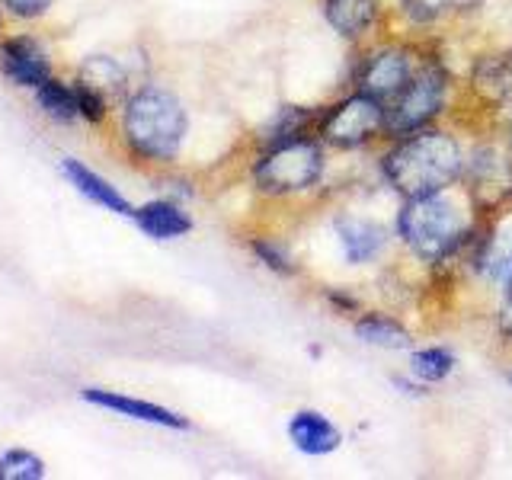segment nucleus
Wrapping results in <instances>:
<instances>
[{
	"instance_id": "1",
	"label": "nucleus",
	"mask_w": 512,
	"mask_h": 480,
	"mask_svg": "<svg viewBox=\"0 0 512 480\" xmlns=\"http://www.w3.org/2000/svg\"><path fill=\"white\" fill-rule=\"evenodd\" d=\"M461 167V144L445 132L407 135L384 157V176H388L391 189L404 199L436 196V192L458 180Z\"/></svg>"
},
{
	"instance_id": "2",
	"label": "nucleus",
	"mask_w": 512,
	"mask_h": 480,
	"mask_svg": "<svg viewBox=\"0 0 512 480\" xmlns=\"http://www.w3.org/2000/svg\"><path fill=\"white\" fill-rule=\"evenodd\" d=\"M122 128L128 148L135 154L148 160H173L186 141L189 119L183 103L170 90L144 87L128 100Z\"/></svg>"
},
{
	"instance_id": "3",
	"label": "nucleus",
	"mask_w": 512,
	"mask_h": 480,
	"mask_svg": "<svg viewBox=\"0 0 512 480\" xmlns=\"http://www.w3.org/2000/svg\"><path fill=\"white\" fill-rule=\"evenodd\" d=\"M397 231L416 256H423V260H442L461 240V215L439 192L436 196L407 199V205L397 215Z\"/></svg>"
},
{
	"instance_id": "4",
	"label": "nucleus",
	"mask_w": 512,
	"mask_h": 480,
	"mask_svg": "<svg viewBox=\"0 0 512 480\" xmlns=\"http://www.w3.org/2000/svg\"><path fill=\"white\" fill-rule=\"evenodd\" d=\"M256 186L269 196H288V192L311 189L324 176V151L308 138H295L269 148V154L253 170Z\"/></svg>"
},
{
	"instance_id": "5",
	"label": "nucleus",
	"mask_w": 512,
	"mask_h": 480,
	"mask_svg": "<svg viewBox=\"0 0 512 480\" xmlns=\"http://www.w3.org/2000/svg\"><path fill=\"white\" fill-rule=\"evenodd\" d=\"M445 87L448 84H445L442 68H423L420 74H413L404 93L397 96L388 109V116H384V128L397 138L423 132L445 106Z\"/></svg>"
},
{
	"instance_id": "6",
	"label": "nucleus",
	"mask_w": 512,
	"mask_h": 480,
	"mask_svg": "<svg viewBox=\"0 0 512 480\" xmlns=\"http://www.w3.org/2000/svg\"><path fill=\"white\" fill-rule=\"evenodd\" d=\"M384 103L375 100L368 93H356L343 100L336 109H330V116L324 119V138L333 144V148H362L365 141H372L378 135V128L384 125Z\"/></svg>"
},
{
	"instance_id": "7",
	"label": "nucleus",
	"mask_w": 512,
	"mask_h": 480,
	"mask_svg": "<svg viewBox=\"0 0 512 480\" xmlns=\"http://www.w3.org/2000/svg\"><path fill=\"white\" fill-rule=\"evenodd\" d=\"M413 77V68H410V58L407 52H400V48H384V52L368 58V64L362 68V77H359V87L362 93L375 96L381 103H394L404 87L410 84Z\"/></svg>"
},
{
	"instance_id": "8",
	"label": "nucleus",
	"mask_w": 512,
	"mask_h": 480,
	"mask_svg": "<svg viewBox=\"0 0 512 480\" xmlns=\"http://www.w3.org/2000/svg\"><path fill=\"white\" fill-rule=\"evenodd\" d=\"M0 68H4L7 80L13 87H29L39 90L45 80H52V64L48 55L39 48L36 39L16 36L0 45Z\"/></svg>"
},
{
	"instance_id": "9",
	"label": "nucleus",
	"mask_w": 512,
	"mask_h": 480,
	"mask_svg": "<svg viewBox=\"0 0 512 480\" xmlns=\"http://www.w3.org/2000/svg\"><path fill=\"white\" fill-rule=\"evenodd\" d=\"M87 404H96L103 410H112L128 420H141V423H154V426H167V429H189V420L180 413H173L167 407H157L151 400H138L119 391H103V388H84Z\"/></svg>"
},
{
	"instance_id": "10",
	"label": "nucleus",
	"mask_w": 512,
	"mask_h": 480,
	"mask_svg": "<svg viewBox=\"0 0 512 480\" xmlns=\"http://www.w3.org/2000/svg\"><path fill=\"white\" fill-rule=\"evenodd\" d=\"M288 439L295 442L298 452L304 455H330L340 448L343 436H340V429H336L324 413H317V410H298L292 420H288Z\"/></svg>"
},
{
	"instance_id": "11",
	"label": "nucleus",
	"mask_w": 512,
	"mask_h": 480,
	"mask_svg": "<svg viewBox=\"0 0 512 480\" xmlns=\"http://www.w3.org/2000/svg\"><path fill=\"white\" fill-rule=\"evenodd\" d=\"M336 234H340L343 253L352 266L372 263L381 250L388 247V228H381L378 221H362V218H336Z\"/></svg>"
},
{
	"instance_id": "12",
	"label": "nucleus",
	"mask_w": 512,
	"mask_h": 480,
	"mask_svg": "<svg viewBox=\"0 0 512 480\" xmlns=\"http://www.w3.org/2000/svg\"><path fill=\"white\" fill-rule=\"evenodd\" d=\"M61 173L68 176V183L80 192V196H87L93 205H103L106 212H116V215H128V218H132L135 208L128 205V199L122 196V192L112 186L109 180H103L100 173H93L90 167L77 164V160H64Z\"/></svg>"
},
{
	"instance_id": "13",
	"label": "nucleus",
	"mask_w": 512,
	"mask_h": 480,
	"mask_svg": "<svg viewBox=\"0 0 512 480\" xmlns=\"http://www.w3.org/2000/svg\"><path fill=\"white\" fill-rule=\"evenodd\" d=\"M135 224L138 228L154 237V240H176V237H183L192 231V218L183 212L180 205H173V202H148V205H141L132 212Z\"/></svg>"
},
{
	"instance_id": "14",
	"label": "nucleus",
	"mask_w": 512,
	"mask_h": 480,
	"mask_svg": "<svg viewBox=\"0 0 512 480\" xmlns=\"http://www.w3.org/2000/svg\"><path fill=\"white\" fill-rule=\"evenodd\" d=\"M327 23L346 39H356L375 23L378 16V0H327L324 4Z\"/></svg>"
},
{
	"instance_id": "15",
	"label": "nucleus",
	"mask_w": 512,
	"mask_h": 480,
	"mask_svg": "<svg viewBox=\"0 0 512 480\" xmlns=\"http://www.w3.org/2000/svg\"><path fill=\"white\" fill-rule=\"evenodd\" d=\"M356 336L368 346H378V349H407L410 346V333L397 324L391 317H381V314H368L362 320H356Z\"/></svg>"
},
{
	"instance_id": "16",
	"label": "nucleus",
	"mask_w": 512,
	"mask_h": 480,
	"mask_svg": "<svg viewBox=\"0 0 512 480\" xmlns=\"http://www.w3.org/2000/svg\"><path fill=\"white\" fill-rule=\"evenodd\" d=\"M36 103L42 106L45 116H52L58 122H74L80 116V100H77V90L61 84V80H45V84L36 90Z\"/></svg>"
},
{
	"instance_id": "17",
	"label": "nucleus",
	"mask_w": 512,
	"mask_h": 480,
	"mask_svg": "<svg viewBox=\"0 0 512 480\" xmlns=\"http://www.w3.org/2000/svg\"><path fill=\"white\" fill-rule=\"evenodd\" d=\"M474 84L480 93L493 96V100H500V96L509 93L512 87V58L509 55H490L477 64L474 71Z\"/></svg>"
},
{
	"instance_id": "18",
	"label": "nucleus",
	"mask_w": 512,
	"mask_h": 480,
	"mask_svg": "<svg viewBox=\"0 0 512 480\" xmlns=\"http://www.w3.org/2000/svg\"><path fill=\"white\" fill-rule=\"evenodd\" d=\"M452 372H455V356L448 349L429 346V349L413 352V378L436 384V381H445Z\"/></svg>"
},
{
	"instance_id": "19",
	"label": "nucleus",
	"mask_w": 512,
	"mask_h": 480,
	"mask_svg": "<svg viewBox=\"0 0 512 480\" xmlns=\"http://www.w3.org/2000/svg\"><path fill=\"white\" fill-rule=\"evenodd\" d=\"M45 474V461L36 452L10 448V452L0 455V480H42Z\"/></svg>"
},
{
	"instance_id": "20",
	"label": "nucleus",
	"mask_w": 512,
	"mask_h": 480,
	"mask_svg": "<svg viewBox=\"0 0 512 480\" xmlns=\"http://www.w3.org/2000/svg\"><path fill=\"white\" fill-rule=\"evenodd\" d=\"M80 80L106 96V93H119L125 87V71H122V64L112 58H90L84 64V71H80Z\"/></svg>"
},
{
	"instance_id": "21",
	"label": "nucleus",
	"mask_w": 512,
	"mask_h": 480,
	"mask_svg": "<svg viewBox=\"0 0 512 480\" xmlns=\"http://www.w3.org/2000/svg\"><path fill=\"white\" fill-rule=\"evenodd\" d=\"M311 122V116L304 109H298V106H285V109H279L276 112V119H272L269 125H266V132H263V138L276 148V144H285V141H295V138H301V132H304V125Z\"/></svg>"
},
{
	"instance_id": "22",
	"label": "nucleus",
	"mask_w": 512,
	"mask_h": 480,
	"mask_svg": "<svg viewBox=\"0 0 512 480\" xmlns=\"http://www.w3.org/2000/svg\"><path fill=\"white\" fill-rule=\"evenodd\" d=\"M484 272L493 282H503L506 288L512 285V240H490L487 253L480 256Z\"/></svg>"
},
{
	"instance_id": "23",
	"label": "nucleus",
	"mask_w": 512,
	"mask_h": 480,
	"mask_svg": "<svg viewBox=\"0 0 512 480\" xmlns=\"http://www.w3.org/2000/svg\"><path fill=\"white\" fill-rule=\"evenodd\" d=\"M253 253L256 260H260L263 266H269L272 272H279V276H292L295 272V260L292 253H288L282 244H276V240H253Z\"/></svg>"
},
{
	"instance_id": "24",
	"label": "nucleus",
	"mask_w": 512,
	"mask_h": 480,
	"mask_svg": "<svg viewBox=\"0 0 512 480\" xmlns=\"http://www.w3.org/2000/svg\"><path fill=\"white\" fill-rule=\"evenodd\" d=\"M74 90H77V100H80V116H84L87 122H103L106 96L100 90H93L90 84H84V80H77Z\"/></svg>"
},
{
	"instance_id": "25",
	"label": "nucleus",
	"mask_w": 512,
	"mask_h": 480,
	"mask_svg": "<svg viewBox=\"0 0 512 480\" xmlns=\"http://www.w3.org/2000/svg\"><path fill=\"white\" fill-rule=\"evenodd\" d=\"M445 7H452V0H404V10L410 13V20L416 23H429L442 16Z\"/></svg>"
},
{
	"instance_id": "26",
	"label": "nucleus",
	"mask_w": 512,
	"mask_h": 480,
	"mask_svg": "<svg viewBox=\"0 0 512 480\" xmlns=\"http://www.w3.org/2000/svg\"><path fill=\"white\" fill-rule=\"evenodd\" d=\"M13 16H23V20H36L42 16L48 7H52V0H0Z\"/></svg>"
},
{
	"instance_id": "27",
	"label": "nucleus",
	"mask_w": 512,
	"mask_h": 480,
	"mask_svg": "<svg viewBox=\"0 0 512 480\" xmlns=\"http://www.w3.org/2000/svg\"><path fill=\"white\" fill-rule=\"evenodd\" d=\"M500 333L506 336V340H512V285H509L506 301H503V308H500Z\"/></svg>"
},
{
	"instance_id": "28",
	"label": "nucleus",
	"mask_w": 512,
	"mask_h": 480,
	"mask_svg": "<svg viewBox=\"0 0 512 480\" xmlns=\"http://www.w3.org/2000/svg\"><path fill=\"white\" fill-rule=\"evenodd\" d=\"M509 138H512V128H509Z\"/></svg>"
}]
</instances>
